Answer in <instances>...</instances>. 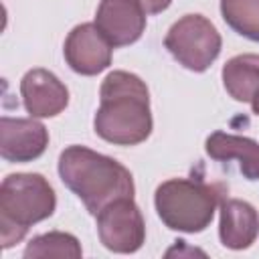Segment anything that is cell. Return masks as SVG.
<instances>
[{"label":"cell","instance_id":"obj_1","mask_svg":"<svg viewBox=\"0 0 259 259\" xmlns=\"http://www.w3.org/2000/svg\"><path fill=\"white\" fill-rule=\"evenodd\" d=\"M150 93L146 83L127 71H111L99 89L95 134L113 146H138L152 134Z\"/></svg>","mask_w":259,"mask_h":259},{"label":"cell","instance_id":"obj_2","mask_svg":"<svg viewBox=\"0 0 259 259\" xmlns=\"http://www.w3.org/2000/svg\"><path fill=\"white\" fill-rule=\"evenodd\" d=\"M59 176L93 217L109 202L134 198L136 192L134 176L121 162L85 146H69L61 152Z\"/></svg>","mask_w":259,"mask_h":259},{"label":"cell","instance_id":"obj_3","mask_svg":"<svg viewBox=\"0 0 259 259\" xmlns=\"http://www.w3.org/2000/svg\"><path fill=\"white\" fill-rule=\"evenodd\" d=\"M57 208L53 186L42 174H8L0 184V239L8 249L22 241L26 231L49 219Z\"/></svg>","mask_w":259,"mask_h":259},{"label":"cell","instance_id":"obj_4","mask_svg":"<svg viewBox=\"0 0 259 259\" xmlns=\"http://www.w3.org/2000/svg\"><path fill=\"white\" fill-rule=\"evenodd\" d=\"M225 194L223 184L194 178H170L156 188L154 204L160 221L178 233L204 231Z\"/></svg>","mask_w":259,"mask_h":259},{"label":"cell","instance_id":"obj_5","mask_svg":"<svg viewBox=\"0 0 259 259\" xmlns=\"http://www.w3.org/2000/svg\"><path fill=\"white\" fill-rule=\"evenodd\" d=\"M164 47L188 71H206L223 49L217 26L202 14H184L166 32Z\"/></svg>","mask_w":259,"mask_h":259},{"label":"cell","instance_id":"obj_6","mask_svg":"<svg viewBox=\"0 0 259 259\" xmlns=\"http://www.w3.org/2000/svg\"><path fill=\"white\" fill-rule=\"evenodd\" d=\"M101 245L113 253H136L146 241V223L134 198H117L97 212Z\"/></svg>","mask_w":259,"mask_h":259},{"label":"cell","instance_id":"obj_7","mask_svg":"<svg viewBox=\"0 0 259 259\" xmlns=\"http://www.w3.org/2000/svg\"><path fill=\"white\" fill-rule=\"evenodd\" d=\"M113 47L97 28L95 22L77 24L65 38L63 55L71 71L93 77L111 65Z\"/></svg>","mask_w":259,"mask_h":259},{"label":"cell","instance_id":"obj_8","mask_svg":"<svg viewBox=\"0 0 259 259\" xmlns=\"http://www.w3.org/2000/svg\"><path fill=\"white\" fill-rule=\"evenodd\" d=\"M95 24L113 49L140 40L146 30V10L140 0H101Z\"/></svg>","mask_w":259,"mask_h":259},{"label":"cell","instance_id":"obj_9","mask_svg":"<svg viewBox=\"0 0 259 259\" xmlns=\"http://www.w3.org/2000/svg\"><path fill=\"white\" fill-rule=\"evenodd\" d=\"M49 146L47 127L34 117H8L0 119V156L6 162H32L45 154Z\"/></svg>","mask_w":259,"mask_h":259},{"label":"cell","instance_id":"obj_10","mask_svg":"<svg viewBox=\"0 0 259 259\" xmlns=\"http://www.w3.org/2000/svg\"><path fill=\"white\" fill-rule=\"evenodd\" d=\"M20 95L30 117H55L69 105V89L47 69H30L20 79Z\"/></svg>","mask_w":259,"mask_h":259},{"label":"cell","instance_id":"obj_11","mask_svg":"<svg viewBox=\"0 0 259 259\" xmlns=\"http://www.w3.org/2000/svg\"><path fill=\"white\" fill-rule=\"evenodd\" d=\"M259 235V214L253 204L239 198L221 200L219 239L227 249H249Z\"/></svg>","mask_w":259,"mask_h":259},{"label":"cell","instance_id":"obj_12","mask_svg":"<svg viewBox=\"0 0 259 259\" xmlns=\"http://www.w3.org/2000/svg\"><path fill=\"white\" fill-rule=\"evenodd\" d=\"M204 152L217 162L237 160L239 170L247 180H259V144L255 140L219 130L206 138Z\"/></svg>","mask_w":259,"mask_h":259},{"label":"cell","instance_id":"obj_13","mask_svg":"<svg viewBox=\"0 0 259 259\" xmlns=\"http://www.w3.org/2000/svg\"><path fill=\"white\" fill-rule=\"evenodd\" d=\"M223 85L227 93L247 103L259 91V55H237L223 65Z\"/></svg>","mask_w":259,"mask_h":259},{"label":"cell","instance_id":"obj_14","mask_svg":"<svg viewBox=\"0 0 259 259\" xmlns=\"http://www.w3.org/2000/svg\"><path fill=\"white\" fill-rule=\"evenodd\" d=\"M81 255H83V251H81V243L77 241V237L71 233H61V231H51V233L32 237L24 249L26 259H36V257L79 259Z\"/></svg>","mask_w":259,"mask_h":259},{"label":"cell","instance_id":"obj_15","mask_svg":"<svg viewBox=\"0 0 259 259\" xmlns=\"http://www.w3.org/2000/svg\"><path fill=\"white\" fill-rule=\"evenodd\" d=\"M221 14L237 34L259 42V0H221Z\"/></svg>","mask_w":259,"mask_h":259},{"label":"cell","instance_id":"obj_16","mask_svg":"<svg viewBox=\"0 0 259 259\" xmlns=\"http://www.w3.org/2000/svg\"><path fill=\"white\" fill-rule=\"evenodd\" d=\"M140 4L144 6L146 14H158V12L166 10L172 4V0H140Z\"/></svg>","mask_w":259,"mask_h":259},{"label":"cell","instance_id":"obj_17","mask_svg":"<svg viewBox=\"0 0 259 259\" xmlns=\"http://www.w3.org/2000/svg\"><path fill=\"white\" fill-rule=\"evenodd\" d=\"M251 109H253V113L255 115H259V91L255 93V97L251 99Z\"/></svg>","mask_w":259,"mask_h":259}]
</instances>
